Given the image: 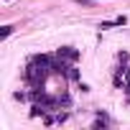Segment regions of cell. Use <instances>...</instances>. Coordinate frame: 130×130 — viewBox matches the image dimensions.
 Wrapping results in <instances>:
<instances>
[{"label": "cell", "mask_w": 130, "mask_h": 130, "mask_svg": "<svg viewBox=\"0 0 130 130\" xmlns=\"http://www.w3.org/2000/svg\"><path fill=\"white\" fill-rule=\"evenodd\" d=\"M48 72H51V59H48V56H33L31 64L26 67V79H28L33 87H38V84L48 77Z\"/></svg>", "instance_id": "1"}, {"label": "cell", "mask_w": 130, "mask_h": 130, "mask_svg": "<svg viewBox=\"0 0 130 130\" xmlns=\"http://www.w3.org/2000/svg\"><path fill=\"white\" fill-rule=\"evenodd\" d=\"M56 56L72 64V61H77V59H79V51H77V48H72V46H61V48L56 51Z\"/></svg>", "instance_id": "2"}, {"label": "cell", "mask_w": 130, "mask_h": 130, "mask_svg": "<svg viewBox=\"0 0 130 130\" xmlns=\"http://www.w3.org/2000/svg\"><path fill=\"white\" fill-rule=\"evenodd\" d=\"M10 33H13V26H5V28H3V31H0V38H8V36H10Z\"/></svg>", "instance_id": "3"}, {"label": "cell", "mask_w": 130, "mask_h": 130, "mask_svg": "<svg viewBox=\"0 0 130 130\" xmlns=\"http://www.w3.org/2000/svg\"><path fill=\"white\" fill-rule=\"evenodd\" d=\"M74 3H82V5L87 8V5H92V3H94V0H74Z\"/></svg>", "instance_id": "4"}, {"label": "cell", "mask_w": 130, "mask_h": 130, "mask_svg": "<svg viewBox=\"0 0 130 130\" xmlns=\"http://www.w3.org/2000/svg\"><path fill=\"white\" fill-rule=\"evenodd\" d=\"M94 3H102V0H94Z\"/></svg>", "instance_id": "5"}]
</instances>
